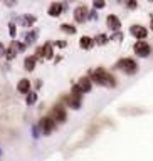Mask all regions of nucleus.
Listing matches in <instances>:
<instances>
[{
  "label": "nucleus",
  "mask_w": 153,
  "mask_h": 161,
  "mask_svg": "<svg viewBox=\"0 0 153 161\" xmlns=\"http://www.w3.org/2000/svg\"><path fill=\"white\" fill-rule=\"evenodd\" d=\"M93 79H94L98 84H104V86H115V77H113L111 74H108L106 71H103V69H98V71H94V74H93Z\"/></svg>",
  "instance_id": "obj_1"
},
{
  "label": "nucleus",
  "mask_w": 153,
  "mask_h": 161,
  "mask_svg": "<svg viewBox=\"0 0 153 161\" xmlns=\"http://www.w3.org/2000/svg\"><path fill=\"white\" fill-rule=\"evenodd\" d=\"M118 67L123 69V71L128 72V74L136 72V62L131 61V59H123V61H120V62H118Z\"/></svg>",
  "instance_id": "obj_2"
},
{
  "label": "nucleus",
  "mask_w": 153,
  "mask_h": 161,
  "mask_svg": "<svg viewBox=\"0 0 153 161\" xmlns=\"http://www.w3.org/2000/svg\"><path fill=\"white\" fill-rule=\"evenodd\" d=\"M135 52H136L138 56H141V57H146L148 54H150V45H148L146 42L140 40L135 44Z\"/></svg>",
  "instance_id": "obj_3"
},
{
  "label": "nucleus",
  "mask_w": 153,
  "mask_h": 161,
  "mask_svg": "<svg viewBox=\"0 0 153 161\" xmlns=\"http://www.w3.org/2000/svg\"><path fill=\"white\" fill-rule=\"evenodd\" d=\"M51 119L52 121H59V123H62L64 119H66V113H64L62 111V108H56V109L52 111V113H51Z\"/></svg>",
  "instance_id": "obj_4"
},
{
  "label": "nucleus",
  "mask_w": 153,
  "mask_h": 161,
  "mask_svg": "<svg viewBox=\"0 0 153 161\" xmlns=\"http://www.w3.org/2000/svg\"><path fill=\"white\" fill-rule=\"evenodd\" d=\"M91 89V82L88 81V79H81L79 84L74 87V94H79L81 91H89Z\"/></svg>",
  "instance_id": "obj_5"
},
{
  "label": "nucleus",
  "mask_w": 153,
  "mask_h": 161,
  "mask_svg": "<svg viewBox=\"0 0 153 161\" xmlns=\"http://www.w3.org/2000/svg\"><path fill=\"white\" fill-rule=\"evenodd\" d=\"M131 34L135 37H138V39H145L146 37V29H143L140 25H135V27H131Z\"/></svg>",
  "instance_id": "obj_6"
},
{
  "label": "nucleus",
  "mask_w": 153,
  "mask_h": 161,
  "mask_svg": "<svg viewBox=\"0 0 153 161\" xmlns=\"http://www.w3.org/2000/svg\"><path fill=\"white\" fill-rule=\"evenodd\" d=\"M86 12H88V9L86 7H79V9H76V20L78 22H83L86 19Z\"/></svg>",
  "instance_id": "obj_7"
},
{
  "label": "nucleus",
  "mask_w": 153,
  "mask_h": 161,
  "mask_svg": "<svg viewBox=\"0 0 153 161\" xmlns=\"http://www.w3.org/2000/svg\"><path fill=\"white\" fill-rule=\"evenodd\" d=\"M61 10H62V5H61V4H52V5L49 7V14H51V15H59V14H61Z\"/></svg>",
  "instance_id": "obj_8"
},
{
  "label": "nucleus",
  "mask_w": 153,
  "mask_h": 161,
  "mask_svg": "<svg viewBox=\"0 0 153 161\" xmlns=\"http://www.w3.org/2000/svg\"><path fill=\"white\" fill-rule=\"evenodd\" d=\"M41 124L44 126V131H46V133H51V131H52V128H54L52 119H42V123H41Z\"/></svg>",
  "instance_id": "obj_9"
},
{
  "label": "nucleus",
  "mask_w": 153,
  "mask_h": 161,
  "mask_svg": "<svg viewBox=\"0 0 153 161\" xmlns=\"http://www.w3.org/2000/svg\"><path fill=\"white\" fill-rule=\"evenodd\" d=\"M108 25H109L111 29H118V27H120V20H118L115 15H109L108 17Z\"/></svg>",
  "instance_id": "obj_10"
},
{
  "label": "nucleus",
  "mask_w": 153,
  "mask_h": 161,
  "mask_svg": "<svg viewBox=\"0 0 153 161\" xmlns=\"http://www.w3.org/2000/svg\"><path fill=\"white\" fill-rule=\"evenodd\" d=\"M93 45V40H91L89 37H83L81 39V47H84V49H89Z\"/></svg>",
  "instance_id": "obj_11"
},
{
  "label": "nucleus",
  "mask_w": 153,
  "mask_h": 161,
  "mask_svg": "<svg viewBox=\"0 0 153 161\" xmlns=\"http://www.w3.org/2000/svg\"><path fill=\"white\" fill-rule=\"evenodd\" d=\"M39 51L44 52V56H46V57H51V56H52V47L49 45V44H47V45H44L42 49H39Z\"/></svg>",
  "instance_id": "obj_12"
},
{
  "label": "nucleus",
  "mask_w": 153,
  "mask_h": 161,
  "mask_svg": "<svg viewBox=\"0 0 153 161\" xmlns=\"http://www.w3.org/2000/svg\"><path fill=\"white\" fill-rule=\"evenodd\" d=\"M27 89H29V81L24 79V81H20V84H19V91H20V92H25Z\"/></svg>",
  "instance_id": "obj_13"
},
{
  "label": "nucleus",
  "mask_w": 153,
  "mask_h": 161,
  "mask_svg": "<svg viewBox=\"0 0 153 161\" xmlns=\"http://www.w3.org/2000/svg\"><path fill=\"white\" fill-rule=\"evenodd\" d=\"M34 61H36V57H32V59H27V62H25V67L29 69V71H32V69H34Z\"/></svg>",
  "instance_id": "obj_14"
},
{
  "label": "nucleus",
  "mask_w": 153,
  "mask_h": 161,
  "mask_svg": "<svg viewBox=\"0 0 153 161\" xmlns=\"http://www.w3.org/2000/svg\"><path fill=\"white\" fill-rule=\"evenodd\" d=\"M62 30L69 32V34H74V29H73L71 25H62Z\"/></svg>",
  "instance_id": "obj_15"
},
{
  "label": "nucleus",
  "mask_w": 153,
  "mask_h": 161,
  "mask_svg": "<svg viewBox=\"0 0 153 161\" xmlns=\"http://www.w3.org/2000/svg\"><path fill=\"white\" fill-rule=\"evenodd\" d=\"M98 42H99V44H104V42H106V37L104 35H99V37H98Z\"/></svg>",
  "instance_id": "obj_16"
},
{
  "label": "nucleus",
  "mask_w": 153,
  "mask_h": 161,
  "mask_svg": "<svg viewBox=\"0 0 153 161\" xmlns=\"http://www.w3.org/2000/svg\"><path fill=\"white\" fill-rule=\"evenodd\" d=\"M94 5H96V7H103V5H104V2H103V0H96Z\"/></svg>",
  "instance_id": "obj_17"
}]
</instances>
